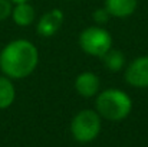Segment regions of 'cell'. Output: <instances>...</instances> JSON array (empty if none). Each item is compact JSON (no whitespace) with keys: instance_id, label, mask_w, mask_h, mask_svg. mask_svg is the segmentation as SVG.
Returning <instances> with one entry per match:
<instances>
[{"instance_id":"7c38bea8","label":"cell","mask_w":148,"mask_h":147,"mask_svg":"<svg viewBox=\"0 0 148 147\" xmlns=\"http://www.w3.org/2000/svg\"><path fill=\"white\" fill-rule=\"evenodd\" d=\"M92 19H94V22H95L97 25L103 26V25H106L108 20L111 19V14L108 13V10H106L105 7H98V9L94 10V13H92Z\"/></svg>"},{"instance_id":"52a82bcc","label":"cell","mask_w":148,"mask_h":147,"mask_svg":"<svg viewBox=\"0 0 148 147\" xmlns=\"http://www.w3.org/2000/svg\"><path fill=\"white\" fill-rule=\"evenodd\" d=\"M75 91L84 98H92L97 97L101 90V79L95 72L85 71L81 72L73 82Z\"/></svg>"},{"instance_id":"9a60e30c","label":"cell","mask_w":148,"mask_h":147,"mask_svg":"<svg viewBox=\"0 0 148 147\" xmlns=\"http://www.w3.org/2000/svg\"><path fill=\"white\" fill-rule=\"evenodd\" d=\"M65 1H72V0H65Z\"/></svg>"},{"instance_id":"7a4b0ae2","label":"cell","mask_w":148,"mask_h":147,"mask_svg":"<svg viewBox=\"0 0 148 147\" xmlns=\"http://www.w3.org/2000/svg\"><path fill=\"white\" fill-rule=\"evenodd\" d=\"M95 111L108 121H122L132 111V99L119 88H108L98 92Z\"/></svg>"},{"instance_id":"277c9868","label":"cell","mask_w":148,"mask_h":147,"mask_svg":"<svg viewBox=\"0 0 148 147\" xmlns=\"http://www.w3.org/2000/svg\"><path fill=\"white\" fill-rule=\"evenodd\" d=\"M79 48L82 49L86 55L102 58L109 49L112 48L114 39L112 35L103 28V26H88L85 28L78 38Z\"/></svg>"},{"instance_id":"9c48e42d","label":"cell","mask_w":148,"mask_h":147,"mask_svg":"<svg viewBox=\"0 0 148 147\" xmlns=\"http://www.w3.org/2000/svg\"><path fill=\"white\" fill-rule=\"evenodd\" d=\"M10 17L13 19V22L17 26L27 28V26H30L35 22L36 12H35V7L30 4V1L17 3V4H13V10H12V16Z\"/></svg>"},{"instance_id":"5b68a950","label":"cell","mask_w":148,"mask_h":147,"mask_svg":"<svg viewBox=\"0 0 148 147\" xmlns=\"http://www.w3.org/2000/svg\"><path fill=\"white\" fill-rule=\"evenodd\" d=\"M125 81L134 88H148V55H141L132 59L124 72Z\"/></svg>"},{"instance_id":"ba28073f","label":"cell","mask_w":148,"mask_h":147,"mask_svg":"<svg viewBox=\"0 0 148 147\" xmlns=\"http://www.w3.org/2000/svg\"><path fill=\"white\" fill-rule=\"evenodd\" d=\"M103 7L108 10L111 17L125 19L135 13L138 7V0H105Z\"/></svg>"},{"instance_id":"5bb4252c","label":"cell","mask_w":148,"mask_h":147,"mask_svg":"<svg viewBox=\"0 0 148 147\" xmlns=\"http://www.w3.org/2000/svg\"><path fill=\"white\" fill-rule=\"evenodd\" d=\"M13 4H17V3H26V1H32V0H10Z\"/></svg>"},{"instance_id":"3957f363","label":"cell","mask_w":148,"mask_h":147,"mask_svg":"<svg viewBox=\"0 0 148 147\" xmlns=\"http://www.w3.org/2000/svg\"><path fill=\"white\" fill-rule=\"evenodd\" d=\"M102 120L95 110H81L71 121V134L78 143H91L101 133Z\"/></svg>"},{"instance_id":"6da1fadb","label":"cell","mask_w":148,"mask_h":147,"mask_svg":"<svg viewBox=\"0 0 148 147\" xmlns=\"http://www.w3.org/2000/svg\"><path fill=\"white\" fill-rule=\"evenodd\" d=\"M39 63V50L27 39H14L0 50V71L10 79H25Z\"/></svg>"},{"instance_id":"30bf717a","label":"cell","mask_w":148,"mask_h":147,"mask_svg":"<svg viewBox=\"0 0 148 147\" xmlns=\"http://www.w3.org/2000/svg\"><path fill=\"white\" fill-rule=\"evenodd\" d=\"M16 99V88L13 79L6 75L0 77V110L9 108Z\"/></svg>"},{"instance_id":"8fae6325","label":"cell","mask_w":148,"mask_h":147,"mask_svg":"<svg viewBox=\"0 0 148 147\" xmlns=\"http://www.w3.org/2000/svg\"><path fill=\"white\" fill-rule=\"evenodd\" d=\"M102 61L109 72H119L125 68V55L119 49L111 48L102 56Z\"/></svg>"},{"instance_id":"8992f818","label":"cell","mask_w":148,"mask_h":147,"mask_svg":"<svg viewBox=\"0 0 148 147\" xmlns=\"http://www.w3.org/2000/svg\"><path fill=\"white\" fill-rule=\"evenodd\" d=\"M63 20L65 14L60 9H50L36 22V33L42 38H52L59 32L63 25Z\"/></svg>"},{"instance_id":"4fadbf2b","label":"cell","mask_w":148,"mask_h":147,"mask_svg":"<svg viewBox=\"0 0 148 147\" xmlns=\"http://www.w3.org/2000/svg\"><path fill=\"white\" fill-rule=\"evenodd\" d=\"M13 3L10 0H0V22L9 19L12 16Z\"/></svg>"}]
</instances>
